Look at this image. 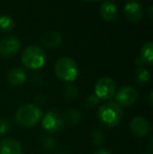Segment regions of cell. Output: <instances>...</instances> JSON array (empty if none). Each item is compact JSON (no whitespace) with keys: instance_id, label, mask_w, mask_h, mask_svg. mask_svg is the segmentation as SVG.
Returning <instances> with one entry per match:
<instances>
[{"instance_id":"cell-21","label":"cell","mask_w":153,"mask_h":154,"mask_svg":"<svg viewBox=\"0 0 153 154\" xmlns=\"http://www.w3.org/2000/svg\"><path fill=\"white\" fill-rule=\"evenodd\" d=\"M105 134L101 130H94L91 133V140L94 145L96 146H101L105 143Z\"/></svg>"},{"instance_id":"cell-7","label":"cell","mask_w":153,"mask_h":154,"mask_svg":"<svg viewBox=\"0 0 153 154\" xmlns=\"http://www.w3.org/2000/svg\"><path fill=\"white\" fill-rule=\"evenodd\" d=\"M20 42L15 36H4L0 39V57L11 58L18 53Z\"/></svg>"},{"instance_id":"cell-11","label":"cell","mask_w":153,"mask_h":154,"mask_svg":"<svg viewBox=\"0 0 153 154\" xmlns=\"http://www.w3.org/2000/svg\"><path fill=\"white\" fill-rule=\"evenodd\" d=\"M0 154H23V148L18 140L6 137L0 142Z\"/></svg>"},{"instance_id":"cell-14","label":"cell","mask_w":153,"mask_h":154,"mask_svg":"<svg viewBox=\"0 0 153 154\" xmlns=\"http://www.w3.org/2000/svg\"><path fill=\"white\" fill-rule=\"evenodd\" d=\"M152 60H153V44L152 42H147L143 45L141 51V56L137 59L139 64H147V65H151L152 64Z\"/></svg>"},{"instance_id":"cell-12","label":"cell","mask_w":153,"mask_h":154,"mask_svg":"<svg viewBox=\"0 0 153 154\" xmlns=\"http://www.w3.org/2000/svg\"><path fill=\"white\" fill-rule=\"evenodd\" d=\"M61 41H62V38H61V36H60V34L55 31L46 32L41 37V43H42L43 46H45L46 48H55V47L59 46Z\"/></svg>"},{"instance_id":"cell-9","label":"cell","mask_w":153,"mask_h":154,"mask_svg":"<svg viewBox=\"0 0 153 154\" xmlns=\"http://www.w3.org/2000/svg\"><path fill=\"white\" fill-rule=\"evenodd\" d=\"M151 126H150L149 121L144 116H136L130 123V130L131 133L135 137H144L150 132Z\"/></svg>"},{"instance_id":"cell-3","label":"cell","mask_w":153,"mask_h":154,"mask_svg":"<svg viewBox=\"0 0 153 154\" xmlns=\"http://www.w3.org/2000/svg\"><path fill=\"white\" fill-rule=\"evenodd\" d=\"M23 65L29 69H39L45 63V51L41 46L31 45L24 49L21 56Z\"/></svg>"},{"instance_id":"cell-22","label":"cell","mask_w":153,"mask_h":154,"mask_svg":"<svg viewBox=\"0 0 153 154\" xmlns=\"http://www.w3.org/2000/svg\"><path fill=\"white\" fill-rule=\"evenodd\" d=\"M98 103H99V97H96V94H90V95H88L85 99V101H84V106L89 108V109H91L94 106L98 105Z\"/></svg>"},{"instance_id":"cell-1","label":"cell","mask_w":153,"mask_h":154,"mask_svg":"<svg viewBox=\"0 0 153 154\" xmlns=\"http://www.w3.org/2000/svg\"><path fill=\"white\" fill-rule=\"evenodd\" d=\"M123 119V109L115 101L103 104L98 110V120L104 128L118 126Z\"/></svg>"},{"instance_id":"cell-25","label":"cell","mask_w":153,"mask_h":154,"mask_svg":"<svg viewBox=\"0 0 153 154\" xmlns=\"http://www.w3.org/2000/svg\"><path fill=\"white\" fill-rule=\"evenodd\" d=\"M44 101H45V99L43 97H41V95H39V97H36V102H37L38 104H40V105L44 103Z\"/></svg>"},{"instance_id":"cell-19","label":"cell","mask_w":153,"mask_h":154,"mask_svg":"<svg viewBox=\"0 0 153 154\" xmlns=\"http://www.w3.org/2000/svg\"><path fill=\"white\" fill-rule=\"evenodd\" d=\"M41 145L47 151H54L57 147V142L51 136H45L41 140Z\"/></svg>"},{"instance_id":"cell-24","label":"cell","mask_w":153,"mask_h":154,"mask_svg":"<svg viewBox=\"0 0 153 154\" xmlns=\"http://www.w3.org/2000/svg\"><path fill=\"white\" fill-rule=\"evenodd\" d=\"M93 154H112L110 152V151L109 150H107V149H99L98 151H96V152H94Z\"/></svg>"},{"instance_id":"cell-17","label":"cell","mask_w":153,"mask_h":154,"mask_svg":"<svg viewBox=\"0 0 153 154\" xmlns=\"http://www.w3.org/2000/svg\"><path fill=\"white\" fill-rule=\"evenodd\" d=\"M134 79L139 84H146L149 81V72H148L147 69H145L144 67H139V68L135 70Z\"/></svg>"},{"instance_id":"cell-23","label":"cell","mask_w":153,"mask_h":154,"mask_svg":"<svg viewBox=\"0 0 153 154\" xmlns=\"http://www.w3.org/2000/svg\"><path fill=\"white\" fill-rule=\"evenodd\" d=\"M11 130V124L8 120L0 121V135H5Z\"/></svg>"},{"instance_id":"cell-18","label":"cell","mask_w":153,"mask_h":154,"mask_svg":"<svg viewBox=\"0 0 153 154\" xmlns=\"http://www.w3.org/2000/svg\"><path fill=\"white\" fill-rule=\"evenodd\" d=\"M13 27H14V21L10 16L3 15L0 17V29L2 32H10L13 29Z\"/></svg>"},{"instance_id":"cell-5","label":"cell","mask_w":153,"mask_h":154,"mask_svg":"<svg viewBox=\"0 0 153 154\" xmlns=\"http://www.w3.org/2000/svg\"><path fill=\"white\" fill-rule=\"evenodd\" d=\"M115 83L112 79L108 77L101 78L94 86V94L99 100H108L115 95Z\"/></svg>"},{"instance_id":"cell-27","label":"cell","mask_w":153,"mask_h":154,"mask_svg":"<svg viewBox=\"0 0 153 154\" xmlns=\"http://www.w3.org/2000/svg\"><path fill=\"white\" fill-rule=\"evenodd\" d=\"M84 1H88V2H93V1H102V0H84Z\"/></svg>"},{"instance_id":"cell-10","label":"cell","mask_w":153,"mask_h":154,"mask_svg":"<svg viewBox=\"0 0 153 154\" xmlns=\"http://www.w3.org/2000/svg\"><path fill=\"white\" fill-rule=\"evenodd\" d=\"M124 14L129 22L137 23L142 19L143 8H142L139 1H136V0H131V1L127 2L126 5H125Z\"/></svg>"},{"instance_id":"cell-15","label":"cell","mask_w":153,"mask_h":154,"mask_svg":"<svg viewBox=\"0 0 153 154\" xmlns=\"http://www.w3.org/2000/svg\"><path fill=\"white\" fill-rule=\"evenodd\" d=\"M101 15H102V18L106 21H112L115 20L116 17V6L112 2H104V3L101 5L100 8Z\"/></svg>"},{"instance_id":"cell-2","label":"cell","mask_w":153,"mask_h":154,"mask_svg":"<svg viewBox=\"0 0 153 154\" xmlns=\"http://www.w3.org/2000/svg\"><path fill=\"white\" fill-rule=\"evenodd\" d=\"M42 119V111L37 105L25 104L19 107L15 114V120L23 128H32Z\"/></svg>"},{"instance_id":"cell-4","label":"cell","mask_w":153,"mask_h":154,"mask_svg":"<svg viewBox=\"0 0 153 154\" xmlns=\"http://www.w3.org/2000/svg\"><path fill=\"white\" fill-rule=\"evenodd\" d=\"M56 75L64 82H72L78 77V67L70 58L64 57L57 61L55 65Z\"/></svg>"},{"instance_id":"cell-16","label":"cell","mask_w":153,"mask_h":154,"mask_svg":"<svg viewBox=\"0 0 153 154\" xmlns=\"http://www.w3.org/2000/svg\"><path fill=\"white\" fill-rule=\"evenodd\" d=\"M62 120H63V123H65L66 125H68V126H76L80 122H81L82 114H81V112H80L79 110L72 108V109L67 110V111L64 113Z\"/></svg>"},{"instance_id":"cell-20","label":"cell","mask_w":153,"mask_h":154,"mask_svg":"<svg viewBox=\"0 0 153 154\" xmlns=\"http://www.w3.org/2000/svg\"><path fill=\"white\" fill-rule=\"evenodd\" d=\"M78 94V87L76 85H68L65 87L63 92V97L66 101H72Z\"/></svg>"},{"instance_id":"cell-13","label":"cell","mask_w":153,"mask_h":154,"mask_svg":"<svg viewBox=\"0 0 153 154\" xmlns=\"http://www.w3.org/2000/svg\"><path fill=\"white\" fill-rule=\"evenodd\" d=\"M27 79L26 72L21 67H14L8 73V80L12 85H22Z\"/></svg>"},{"instance_id":"cell-8","label":"cell","mask_w":153,"mask_h":154,"mask_svg":"<svg viewBox=\"0 0 153 154\" xmlns=\"http://www.w3.org/2000/svg\"><path fill=\"white\" fill-rule=\"evenodd\" d=\"M115 102H116L121 107L131 106L136 101L137 91L135 88L131 87V86H123L115 93Z\"/></svg>"},{"instance_id":"cell-26","label":"cell","mask_w":153,"mask_h":154,"mask_svg":"<svg viewBox=\"0 0 153 154\" xmlns=\"http://www.w3.org/2000/svg\"><path fill=\"white\" fill-rule=\"evenodd\" d=\"M148 15H149V18H152V5L149 6V12H148Z\"/></svg>"},{"instance_id":"cell-6","label":"cell","mask_w":153,"mask_h":154,"mask_svg":"<svg viewBox=\"0 0 153 154\" xmlns=\"http://www.w3.org/2000/svg\"><path fill=\"white\" fill-rule=\"evenodd\" d=\"M41 123H42V128L45 131L53 132V133L60 131L63 127V120L61 116L54 110L47 111L41 119Z\"/></svg>"}]
</instances>
